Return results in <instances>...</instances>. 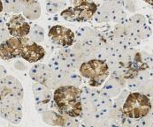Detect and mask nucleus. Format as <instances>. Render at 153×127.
<instances>
[{
    "label": "nucleus",
    "mask_w": 153,
    "mask_h": 127,
    "mask_svg": "<svg viewBox=\"0 0 153 127\" xmlns=\"http://www.w3.org/2000/svg\"><path fill=\"white\" fill-rule=\"evenodd\" d=\"M22 14L29 21H36L39 19L41 16V5L39 1L35 0L26 4L23 8Z\"/></svg>",
    "instance_id": "dca6fc26"
},
{
    "label": "nucleus",
    "mask_w": 153,
    "mask_h": 127,
    "mask_svg": "<svg viewBox=\"0 0 153 127\" xmlns=\"http://www.w3.org/2000/svg\"><path fill=\"white\" fill-rule=\"evenodd\" d=\"M129 94H130V91H129L128 89H127V88H124V89L120 92V94L118 96H116V97L114 98V100H113L114 107L122 109V106L124 104L125 101L127 100V98H128V96Z\"/></svg>",
    "instance_id": "4be33fe9"
},
{
    "label": "nucleus",
    "mask_w": 153,
    "mask_h": 127,
    "mask_svg": "<svg viewBox=\"0 0 153 127\" xmlns=\"http://www.w3.org/2000/svg\"><path fill=\"white\" fill-rule=\"evenodd\" d=\"M128 22L134 27H143L147 25L145 16L140 13H134L130 16L128 19Z\"/></svg>",
    "instance_id": "412c9836"
},
{
    "label": "nucleus",
    "mask_w": 153,
    "mask_h": 127,
    "mask_svg": "<svg viewBox=\"0 0 153 127\" xmlns=\"http://www.w3.org/2000/svg\"><path fill=\"white\" fill-rule=\"evenodd\" d=\"M22 100L12 93L1 95V117L12 124L18 125L23 117Z\"/></svg>",
    "instance_id": "20e7f679"
},
{
    "label": "nucleus",
    "mask_w": 153,
    "mask_h": 127,
    "mask_svg": "<svg viewBox=\"0 0 153 127\" xmlns=\"http://www.w3.org/2000/svg\"><path fill=\"white\" fill-rule=\"evenodd\" d=\"M126 86H127V89H128L130 92H137L141 90L142 84L136 78H132V79L127 80Z\"/></svg>",
    "instance_id": "b1692460"
},
{
    "label": "nucleus",
    "mask_w": 153,
    "mask_h": 127,
    "mask_svg": "<svg viewBox=\"0 0 153 127\" xmlns=\"http://www.w3.org/2000/svg\"><path fill=\"white\" fill-rule=\"evenodd\" d=\"M48 36L54 44L59 47H71L76 39V34L70 28L64 26H53L48 33Z\"/></svg>",
    "instance_id": "0eeeda50"
},
{
    "label": "nucleus",
    "mask_w": 153,
    "mask_h": 127,
    "mask_svg": "<svg viewBox=\"0 0 153 127\" xmlns=\"http://www.w3.org/2000/svg\"><path fill=\"white\" fill-rule=\"evenodd\" d=\"M32 91L35 96L36 103H51L53 99L51 89L42 83L35 82L32 85Z\"/></svg>",
    "instance_id": "4468645a"
},
{
    "label": "nucleus",
    "mask_w": 153,
    "mask_h": 127,
    "mask_svg": "<svg viewBox=\"0 0 153 127\" xmlns=\"http://www.w3.org/2000/svg\"><path fill=\"white\" fill-rule=\"evenodd\" d=\"M46 2H52V1H58V0H45Z\"/></svg>",
    "instance_id": "72a5a7b5"
},
{
    "label": "nucleus",
    "mask_w": 153,
    "mask_h": 127,
    "mask_svg": "<svg viewBox=\"0 0 153 127\" xmlns=\"http://www.w3.org/2000/svg\"><path fill=\"white\" fill-rule=\"evenodd\" d=\"M126 83H127L126 79L118 78V77L110 75L109 79L104 83L101 91L103 94H105L108 97L114 99L125 88Z\"/></svg>",
    "instance_id": "f8f14e48"
},
{
    "label": "nucleus",
    "mask_w": 153,
    "mask_h": 127,
    "mask_svg": "<svg viewBox=\"0 0 153 127\" xmlns=\"http://www.w3.org/2000/svg\"><path fill=\"white\" fill-rule=\"evenodd\" d=\"M10 33H9V30L7 28V26L6 25H3V23L1 22V42H4V41H6L7 39H9Z\"/></svg>",
    "instance_id": "bb28decb"
},
{
    "label": "nucleus",
    "mask_w": 153,
    "mask_h": 127,
    "mask_svg": "<svg viewBox=\"0 0 153 127\" xmlns=\"http://www.w3.org/2000/svg\"><path fill=\"white\" fill-rule=\"evenodd\" d=\"M128 17L127 14V12L124 10V8L116 10L113 13H112V17H111V21L117 23V24H125L127 22H128Z\"/></svg>",
    "instance_id": "6ab92c4d"
},
{
    "label": "nucleus",
    "mask_w": 153,
    "mask_h": 127,
    "mask_svg": "<svg viewBox=\"0 0 153 127\" xmlns=\"http://www.w3.org/2000/svg\"><path fill=\"white\" fill-rule=\"evenodd\" d=\"M134 31H135L136 35H138V37L142 41L145 40V39H148L152 34V31L151 27H148L147 25H145L143 27H134Z\"/></svg>",
    "instance_id": "5701e85b"
},
{
    "label": "nucleus",
    "mask_w": 153,
    "mask_h": 127,
    "mask_svg": "<svg viewBox=\"0 0 153 127\" xmlns=\"http://www.w3.org/2000/svg\"><path fill=\"white\" fill-rule=\"evenodd\" d=\"M151 102H152V109H153V96L151 97Z\"/></svg>",
    "instance_id": "473e14b6"
},
{
    "label": "nucleus",
    "mask_w": 153,
    "mask_h": 127,
    "mask_svg": "<svg viewBox=\"0 0 153 127\" xmlns=\"http://www.w3.org/2000/svg\"><path fill=\"white\" fill-rule=\"evenodd\" d=\"M113 13H114V10L111 6L109 2L106 0L100 6H98L97 10L93 17V20L97 23H104V22L111 21V17H112Z\"/></svg>",
    "instance_id": "2eb2a0df"
},
{
    "label": "nucleus",
    "mask_w": 153,
    "mask_h": 127,
    "mask_svg": "<svg viewBox=\"0 0 153 127\" xmlns=\"http://www.w3.org/2000/svg\"><path fill=\"white\" fill-rule=\"evenodd\" d=\"M50 105H51V103H36V109L37 112L43 114L45 111L51 109V107L52 106Z\"/></svg>",
    "instance_id": "cd10ccee"
},
{
    "label": "nucleus",
    "mask_w": 153,
    "mask_h": 127,
    "mask_svg": "<svg viewBox=\"0 0 153 127\" xmlns=\"http://www.w3.org/2000/svg\"><path fill=\"white\" fill-rule=\"evenodd\" d=\"M29 75L36 82L42 83L51 90H55L60 86V84L54 76L53 70L49 64L36 63L29 71Z\"/></svg>",
    "instance_id": "39448f33"
},
{
    "label": "nucleus",
    "mask_w": 153,
    "mask_h": 127,
    "mask_svg": "<svg viewBox=\"0 0 153 127\" xmlns=\"http://www.w3.org/2000/svg\"><path fill=\"white\" fill-rule=\"evenodd\" d=\"M67 7V3L66 0H58L46 3V11L50 13H61Z\"/></svg>",
    "instance_id": "f3484780"
},
{
    "label": "nucleus",
    "mask_w": 153,
    "mask_h": 127,
    "mask_svg": "<svg viewBox=\"0 0 153 127\" xmlns=\"http://www.w3.org/2000/svg\"><path fill=\"white\" fill-rule=\"evenodd\" d=\"M11 36L26 37L29 35L31 26L27 22L23 14H13L6 23Z\"/></svg>",
    "instance_id": "6e6552de"
},
{
    "label": "nucleus",
    "mask_w": 153,
    "mask_h": 127,
    "mask_svg": "<svg viewBox=\"0 0 153 127\" xmlns=\"http://www.w3.org/2000/svg\"><path fill=\"white\" fill-rule=\"evenodd\" d=\"M82 88L63 85L53 92L52 104L59 113L71 117H81L82 114Z\"/></svg>",
    "instance_id": "f257e3e1"
},
{
    "label": "nucleus",
    "mask_w": 153,
    "mask_h": 127,
    "mask_svg": "<svg viewBox=\"0 0 153 127\" xmlns=\"http://www.w3.org/2000/svg\"><path fill=\"white\" fill-rule=\"evenodd\" d=\"M5 73H6V72H5L4 67H3V65H1V78H4L5 76Z\"/></svg>",
    "instance_id": "c756f323"
},
{
    "label": "nucleus",
    "mask_w": 153,
    "mask_h": 127,
    "mask_svg": "<svg viewBox=\"0 0 153 127\" xmlns=\"http://www.w3.org/2000/svg\"><path fill=\"white\" fill-rule=\"evenodd\" d=\"M12 93L21 100L24 97V90L21 82L13 76H4L1 78V95Z\"/></svg>",
    "instance_id": "ddd939ff"
},
{
    "label": "nucleus",
    "mask_w": 153,
    "mask_h": 127,
    "mask_svg": "<svg viewBox=\"0 0 153 127\" xmlns=\"http://www.w3.org/2000/svg\"><path fill=\"white\" fill-rule=\"evenodd\" d=\"M82 76L80 74H77L74 71L70 72L67 73L66 80V85L70 86H79L82 85Z\"/></svg>",
    "instance_id": "aec40b11"
},
{
    "label": "nucleus",
    "mask_w": 153,
    "mask_h": 127,
    "mask_svg": "<svg viewBox=\"0 0 153 127\" xmlns=\"http://www.w3.org/2000/svg\"><path fill=\"white\" fill-rule=\"evenodd\" d=\"M105 1H106V0H105Z\"/></svg>",
    "instance_id": "f704fd0d"
},
{
    "label": "nucleus",
    "mask_w": 153,
    "mask_h": 127,
    "mask_svg": "<svg viewBox=\"0 0 153 127\" xmlns=\"http://www.w3.org/2000/svg\"><path fill=\"white\" fill-rule=\"evenodd\" d=\"M15 68L18 69V70L23 71V70L27 69V66L22 63V62H21V61H17V62L15 63Z\"/></svg>",
    "instance_id": "c85d7f7f"
},
{
    "label": "nucleus",
    "mask_w": 153,
    "mask_h": 127,
    "mask_svg": "<svg viewBox=\"0 0 153 127\" xmlns=\"http://www.w3.org/2000/svg\"><path fill=\"white\" fill-rule=\"evenodd\" d=\"M29 38L35 42H42L44 40V28L38 25H34L31 27V30L29 33Z\"/></svg>",
    "instance_id": "a211bd4d"
},
{
    "label": "nucleus",
    "mask_w": 153,
    "mask_h": 127,
    "mask_svg": "<svg viewBox=\"0 0 153 127\" xmlns=\"http://www.w3.org/2000/svg\"><path fill=\"white\" fill-rule=\"evenodd\" d=\"M33 1H35V0H22V2L23 3V4H24V6H25L26 4H27L33 2Z\"/></svg>",
    "instance_id": "7c9ffc66"
},
{
    "label": "nucleus",
    "mask_w": 153,
    "mask_h": 127,
    "mask_svg": "<svg viewBox=\"0 0 153 127\" xmlns=\"http://www.w3.org/2000/svg\"><path fill=\"white\" fill-rule=\"evenodd\" d=\"M29 39L26 37H10L6 41L1 42L0 56L4 60H10L22 57V51Z\"/></svg>",
    "instance_id": "423d86ee"
},
{
    "label": "nucleus",
    "mask_w": 153,
    "mask_h": 127,
    "mask_svg": "<svg viewBox=\"0 0 153 127\" xmlns=\"http://www.w3.org/2000/svg\"><path fill=\"white\" fill-rule=\"evenodd\" d=\"M44 56L45 49L44 48L37 42H33L29 38V41L26 44L22 51V58L28 63H37L44 58Z\"/></svg>",
    "instance_id": "9b49d317"
},
{
    "label": "nucleus",
    "mask_w": 153,
    "mask_h": 127,
    "mask_svg": "<svg viewBox=\"0 0 153 127\" xmlns=\"http://www.w3.org/2000/svg\"><path fill=\"white\" fill-rule=\"evenodd\" d=\"M75 41L82 42L94 48H99L103 44V42H105V39L104 36H102L93 28L82 27L78 29V31L76 32Z\"/></svg>",
    "instance_id": "1a4fd4ad"
},
{
    "label": "nucleus",
    "mask_w": 153,
    "mask_h": 127,
    "mask_svg": "<svg viewBox=\"0 0 153 127\" xmlns=\"http://www.w3.org/2000/svg\"><path fill=\"white\" fill-rule=\"evenodd\" d=\"M80 74L87 80L92 87H98L104 84L110 76V68L105 60L92 58L81 64L78 69Z\"/></svg>",
    "instance_id": "f03ea898"
},
{
    "label": "nucleus",
    "mask_w": 153,
    "mask_h": 127,
    "mask_svg": "<svg viewBox=\"0 0 153 127\" xmlns=\"http://www.w3.org/2000/svg\"><path fill=\"white\" fill-rule=\"evenodd\" d=\"M137 3L136 0H125L124 2V9L128 10V12L134 13L136 12Z\"/></svg>",
    "instance_id": "393cba45"
},
{
    "label": "nucleus",
    "mask_w": 153,
    "mask_h": 127,
    "mask_svg": "<svg viewBox=\"0 0 153 127\" xmlns=\"http://www.w3.org/2000/svg\"><path fill=\"white\" fill-rule=\"evenodd\" d=\"M151 97L142 92H130L122 106V112L126 117L134 119L144 117L152 110Z\"/></svg>",
    "instance_id": "7ed1b4c3"
},
{
    "label": "nucleus",
    "mask_w": 153,
    "mask_h": 127,
    "mask_svg": "<svg viewBox=\"0 0 153 127\" xmlns=\"http://www.w3.org/2000/svg\"><path fill=\"white\" fill-rule=\"evenodd\" d=\"M74 21L75 22H86L93 19L98 6L93 1H87L77 5H74Z\"/></svg>",
    "instance_id": "9d476101"
},
{
    "label": "nucleus",
    "mask_w": 153,
    "mask_h": 127,
    "mask_svg": "<svg viewBox=\"0 0 153 127\" xmlns=\"http://www.w3.org/2000/svg\"><path fill=\"white\" fill-rule=\"evenodd\" d=\"M143 62L148 65L149 68L153 69V54H149L146 52H141Z\"/></svg>",
    "instance_id": "a878e982"
},
{
    "label": "nucleus",
    "mask_w": 153,
    "mask_h": 127,
    "mask_svg": "<svg viewBox=\"0 0 153 127\" xmlns=\"http://www.w3.org/2000/svg\"><path fill=\"white\" fill-rule=\"evenodd\" d=\"M145 3H147V4H149L150 5H152L153 6V0H143Z\"/></svg>",
    "instance_id": "2f4dec72"
}]
</instances>
